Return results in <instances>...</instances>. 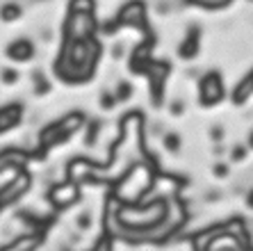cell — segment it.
Masks as SVG:
<instances>
[{"label":"cell","instance_id":"6da1fadb","mask_svg":"<svg viewBox=\"0 0 253 251\" xmlns=\"http://www.w3.org/2000/svg\"><path fill=\"white\" fill-rule=\"evenodd\" d=\"M18 112H21V107H7L0 112V130H7L9 126H14L18 121Z\"/></svg>","mask_w":253,"mask_h":251},{"label":"cell","instance_id":"7a4b0ae2","mask_svg":"<svg viewBox=\"0 0 253 251\" xmlns=\"http://www.w3.org/2000/svg\"><path fill=\"white\" fill-rule=\"evenodd\" d=\"M53 199H55V203L64 205L66 201H73V199H76V187L73 185H62L59 190L53 192Z\"/></svg>","mask_w":253,"mask_h":251},{"label":"cell","instance_id":"3957f363","mask_svg":"<svg viewBox=\"0 0 253 251\" xmlns=\"http://www.w3.org/2000/svg\"><path fill=\"white\" fill-rule=\"evenodd\" d=\"M9 53H12L14 57H18V59H25L30 53H32V48H30L28 44H25V41H18L16 46H12V48H9Z\"/></svg>","mask_w":253,"mask_h":251}]
</instances>
